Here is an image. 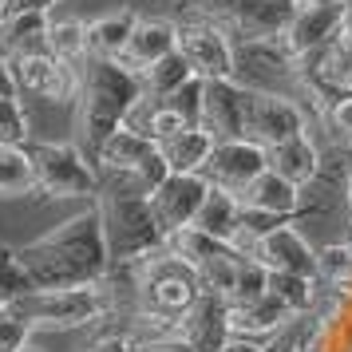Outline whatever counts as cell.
Returning a JSON list of instances; mask_svg holds the SVG:
<instances>
[{
    "label": "cell",
    "mask_w": 352,
    "mask_h": 352,
    "mask_svg": "<svg viewBox=\"0 0 352 352\" xmlns=\"http://www.w3.org/2000/svg\"><path fill=\"white\" fill-rule=\"evenodd\" d=\"M20 270L28 273L32 289H80L99 285L111 273V254L103 238V218L91 202L87 210L72 214L67 222L52 226L48 234L12 250Z\"/></svg>",
    "instance_id": "cell-1"
},
{
    "label": "cell",
    "mask_w": 352,
    "mask_h": 352,
    "mask_svg": "<svg viewBox=\"0 0 352 352\" xmlns=\"http://www.w3.org/2000/svg\"><path fill=\"white\" fill-rule=\"evenodd\" d=\"M143 96V80L119 60H83L76 96V143L96 159V151L123 127V115Z\"/></svg>",
    "instance_id": "cell-2"
},
{
    "label": "cell",
    "mask_w": 352,
    "mask_h": 352,
    "mask_svg": "<svg viewBox=\"0 0 352 352\" xmlns=\"http://www.w3.org/2000/svg\"><path fill=\"white\" fill-rule=\"evenodd\" d=\"M96 206H99V218H103L111 270L115 265H131V261H139V257L166 245V234H162L159 218L151 210V198L135 190L127 178H103Z\"/></svg>",
    "instance_id": "cell-3"
},
{
    "label": "cell",
    "mask_w": 352,
    "mask_h": 352,
    "mask_svg": "<svg viewBox=\"0 0 352 352\" xmlns=\"http://www.w3.org/2000/svg\"><path fill=\"white\" fill-rule=\"evenodd\" d=\"M115 309V297L107 289V277L99 285H80V289H32L24 293L12 313L36 329H48V333H64V329H83V324H99L107 320V313Z\"/></svg>",
    "instance_id": "cell-4"
},
{
    "label": "cell",
    "mask_w": 352,
    "mask_h": 352,
    "mask_svg": "<svg viewBox=\"0 0 352 352\" xmlns=\"http://www.w3.org/2000/svg\"><path fill=\"white\" fill-rule=\"evenodd\" d=\"M36 190L48 198H99V166L80 143H28Z\"/></svg>",
    "instance_id": "cell-5"
},
{
    "label": "cell",
    "mask_w": 352,
    "mask_h": 352,
    "mask_svg": "<svg viewBox=\"0 0 352 352\" xmlns=\"http://www.w3.org/2000/svg\"><path fill=\"white\" fill-rule=\"evenodd\" d=\"M178 52L190 64V72L198 80H234V60H238V44L226 32L218 20L190 12L178 20Z\"/></svg>",
    "instance_id": "cell-6"
},
{
    "label": "cell",
    "mask_w": 352,
    "mask_h": 352,
    "mask_svg": "<svg viewBox=\"0 0 352 352\" xmlns=\"http://www.w3.org/2000/svg\"><path fill=\"white\" fill-rule=\"evenodd\" d=\"M234 80L245 91H273V96L301 99V72H297V60L281 48V40H238Z\"/></svg>",
    "instance_id": "cell-7"
},
{
    "label": "cell",
    "mask_w": 352,
    "mask_h": 352,
    "mask_svg": "<svg viewBox=\"0 0 352 352\" xmlns=\"http://www.w3.org/2000/svg\"><path fill=\"white\" fill-rule=\"evenodd\" d=\"M309 107L293 96L273 91H245V139L261 143L265 151L281 146L285 139H297L309 131Z\"/></svg>",
    "instance_id": "cell-8"
},
{
    "label": "cell",
    "mask_w": 352,
    "mask_h": 352,
    "mask_svg": "<svg viewBox=\"0 0 352 352\" xmlns=\"http://www.w3.org/2000/svg\"><path fill=\"white\" fill-rule=\"evenodd\" d=\"M344 20H349V0H301L285 36H281V48L293 60H301L309 52H320L324 44H333L340 36Z\"/></svg>",
    "instance_id": "cell-9"
},
{
    "label": "cell",
    "mask_w": 352,
    "mask_h": 352,
    "mask_svg": "<svg viewBox=\"0 0 352 352\" xmlns=\"http://www.w3.org/2000/svg\"><path fill=\"white\" fill-rule=\"evenodd\" d=\"M8 64H12L20 99L36 96L44 103H76V96H80V67L64 64L56 56H24V60H8Z\"/></svg>",
    "instance_id": "cell-10"
},
{
    "label": "cell",
    "mask_w": 352,
    "mask_h": 352,
    "mask_svg": "<svg viewBox=\"0 0 352 352\" xmlns=\"http://www.w3.org/2000/svg\"><path fill=\"white\" fill-rule=\"evenodd\" d=\"M265 170H270V151L261 143H254V139H226V143L214 146L202 178H206L210 186L241 194L254 178L265 175Z\"/></svg>",
    "instance_id": "cell-11"
},
{
    "label": "cell",
    "mask_w": 352,
    "mask_h": 352,
    "mask_svg": "<svg viewBox=\"0 0 352 352\" xmlns=\"http://www.w3.org/2000/svg\"><path fill=\"white\" fill-rule=\"evenodd\" d=\"M206 194H210V182L202 175H170L159 190L146 194V198H151V210L159 218L162 234H175V230L194 226L198 210L206 202Z\"/></svg>",
    "instance_id": "cell-12"
},
{
    "label": "cell",
    "mask_w": 352,
    "mask_h": 352,
    "mask_svg": "<svg viewBox=\"0 0 352 352\" xmlns=\"http://www.w3.org/2000/svg\"><path fill=\"white\" fill-rule=\"evenodd\" d=\"M202 131H210L218 143L245 139V87L238 80H214L206 83L202 99Z\"/></svg>",
    "instance_id": "cell-13"
},
{
    "label": "cell",
    "mask_w": 352,
    "mask_h": 352,
    "mask_svg": "<svg viewBox=\"0 0 352 352\" xmlns=\"http://www.w3.org/2000/svg\"><path fill=\"white\" fill-rule=\"evenodd\" d=\"M257 261L270 273H301V277H317V250L305 241L297 222H285L270 230L257 241Z\"/></svg>",
    "instance_id": "cell-14"
},
{
    "label": "cell",
    "mask_w": 352,
    "mask_h": 352,
    "mask_svg": "<svg viewBox=\"0 0 352 352\" xmlns=\"http://www.w3.org/2000/svg\"><path fill=\"white\" fill-rule=\"evenodd\" d=\"M178 336L190 340L198 352H218L230 340V301L218 293H202L190 305V313L178 320Z\"/></svg>",
    "instance_id": "cell-15"
},
{
    "label": "cell",
    "mask_w": 352,
    "mask_h": 352,
    "mask_svg": "<svg viewBox=\"0 0 352 352\" xmlns=\"http://www.w3.org/2000/svg\"><path fill=\"white\" fill-rule=\"evenodd\" d=\"M170 52H178V20H170V16H139L135 32H131L127 56H123L119 64L131 67V72L139 76V72H146L151 64L166 60Z\"/></svg>",
    "instance_id": "cell-16"
},
{
    "label": "cell",
    "mask_w": 352,
    "mask_h": 352,
    "mask_svg": "<svg viewBox=\"0 0 352 352\" xmlns=\"http://www.w3.org/2000/svg\"><path fill=\"white\" fill-rule=\"evenodd\" d=\"M289 324H293V313L273 293H265L261 301H250V305H230V333L234 336H250V340L273 344Z\"/></svg>",
    "instance_id": "cell-17"
},
{
    "label": "cell",
    "mask_w": 352,
    "mask_h": 352,
    "mask_svg": "<svg viewBox=\"0 0 352 352\" xmlns=\"http://www.w3.org/2000/svg\"><path fill=\"white\" fill-rule=\"evenodd\" d=\"M48 32H52V12H8V16H0V56L4 60L52 56Z\"/></svg>",
    "instance_id": "cell-18"
},
{
    "label": "cell",
    "mask_w": 352,
    "mask_h": 352,
    "mask_svg": "<svg viewBox=\"0 0 352 352\" xmlns=\"http://www.w3.org/2000/svg\"><path fill=\"white\" fill-rule=\"evenodd\" d=\"M270 170H277L281 178H289L293 186L309 190V186L324 175V151H320V143L305 131V135H297V139H285L281 146H273L270 151Z\"/></svg>",
    "instance_id": "cell-19"
},
{
    "label": "cell",
    "mask_w": 352,
    "mask_h": 352,
    "mask_svg": "<svg viewBox=\"0 0 352 352\" xmlns=\"http://www.w3.org/2000/svg\"><path fill=\"white\" fill-rule=\"evenodd\" d=\"M139 24L135 8H111L87 20V56L91 60H123L131 44V32Z\"/></svg>",
    "instance_id": "cell-20"
},
{
    "label": "cell",
    "mask_w": 352,
    "mask_h": 352,
    "mask_svg": "<svg viewBox=\"0 0 352 352\" xmlns=\"http://www.w3.org/2000/svg\"><path fill=\"white\" fill-rule=\"evenodd\" d=\"M155 151H159V146L151 143V139H143V135H135V131H127V127H119L111 139L96 151V166H99L103 178H131Z\"/></svg>",
    "instance_id": "cell-21"
},
{
    "label": "cell",
    "mask_w": 352,
    "mask_h": 352,
    "mask_svg": "<svg viewBox=\"0 0 352 352\" xmlns=\"http://www.w3.org/2000/svg\"><path fill=\"white\" fill-rule=\"evenodd\" d=\"M214 146H218V139L210 131L186 127L170 143H162L159 151H162V159H166V166H170V175H202L210 155H214Z\"/></svg>",
    "instance_id": "cell-22"
},
{
    "label": "cell",
    "mask_w": 352,
    "mask_h": 352,
    "mask_svg": "<svg viewBox=\"0 0 352 352\" xmlns=\"http://www.w3.org/2000/svg\"><path fill=\"white\" fill-rule=\"evenodd\" d=\"M194 226H198L202 234H210V238H218V241L230 245V238L238 234V226H241V198L230 194V190H222V186H210V194H206V202H202V210H198Z\"/></svg>",
    "instance_id": "cell-23"
},
{
    "label": "cell",
    "mask_w": 352,
    "mask_h": 352,
    "mask_svg": "<svg viewBox=\"0 0 352 352\" xmlns=\"http://www.w3.org/2000/svg\"><path fill=\"white\" fill-rule=\"evenodd\" d=\"M36 194V166L28 146H0V198Z\"/></svg>",
    "instance_id": "cell-24"
},
{
    "label": "cell",
    "mask_w": 352,
    "mask_h": 352,
    "mask_svg": "<svg viewBox=\"0 0 352 352\" xmlns=\"http://www.w3.org/2000/svg\"><path fill=\"white\" fill-rule=\"evenodd\" d=\"M48 52L56 56V60L80 67L83 60H87V20H80V16H52Z\"/></svg>",
    "instance_id": "cell-25"
},
{
    "label": "cell",
    "mask_w": 352,
    "mask_h": 352,
    "mask_svg": "<svg viewBox=\"0 0 352 352\" xmlns=\"http://www.w3.org/2000/svg\"><path fill=\"white\" fill-rule=\"evenodd\" d=\"M270 293L289 305L293 317H309L317 309L320 281L317 277H301V273H270Z\"/></svg>",
    "instance_id": "cell-26"
},
{
    "label": "cell",
    "mask_w": 352,
    "mask_h": 352,
    "mask_svg": "<svg viewBox=\"0 0 352 352\" xmlns=\"http://www.w3.org/2000/svg\"><path fill=\"white\" fill-rule=\"evenodd\" d=\"M166 250L178 257V261H186V265H194V270H202L210 257L226 254L230 245L218 238H210V234H202L198 226H186V230H175V234H166Z\"/></svg>",
    "instance_id": "cell-27"
},
{
    "label": "cell",
    "mask_w": 352,
    "mask_h": 352,
    "mask_svg": "<svg viewBox=\"0 0 352 352\" xmlns=\"http://www.w3.org/2000/svg\"><path fill=\"white\" fill-rule=\"evenodd\" d=\"M139 80H143V91H146V96H155V99H170L186 80H194V72H190V64L182 60V52H170L166 60L151 64L146 72H139Z\"/></svg>",
    "instance_id": "cell-28"
},
{
    "label": "cell",
    "mask_w": 352,
    "mask_h": 352,
    "mask_svg": "<svg viewBox=\"0 0 352 352\" xmlns=\"http://www.w3.org/2000/svg\"><path fill=\"white\" fill-rule=\"evenodd\" d=\"M317 281L336 289V293H352V241H333L317 250Z\"/></svg>",
    "instance_id": "cell-29"
},
{
    "label": "cell",
    "mask_w": 352,
    "mask_h": 352,
    "mask_svg": "<svg viewBox=\"0 0 352 352\" xmlns=\"http://www.w3.org/2000/svg\"><path fill=\"white\" fill-rule=\"evenodd\" d=\"M241 261L245 257H238L234 250H226V254L218 257H210L206 265L198 270V277H202V289L206 293H218V297H234V285H238V270H241Z\"/></svg>",
    "instance_id": "cell-30"
},
{
    "label": "cell",
    "mask_w": 352,
    "mask_h": 352,
    "mask_svg": "<svg viewBox=\"0 0 352 352\" xmlns=\"http://www.w3.org/2000/svg\"><path fill=\"white\" fill-rule=\"evenodd\" d=\"M32 143V123L20 96H0V146H28Z\"/></svg>",
    "instance_id": "cell-31"
},
{
    "label": "cell",
    "mask_w": 352,
    "mask_h": 352,
    "mask_svg": "<svg viewBox=\"0 0 352 352\" xmlns=\"http://www.w3.org/2000/svg\"><path fill=\"white\" fill-rule=\"evenodd\" d=\"M270 293V270L257 261V257H245L238 270V285H234V297L230 305H250V301H261Z\"/></svg>",
    "instance_id": "cell-32"
},
{
    "label": "cell",
    "mask_w": 352,
    "mask_h": 352,
    "mask_svg": "<svg viewBox=\"0 0 352 352\" xmlns=\"http://www.w3.org/2000/svg\"><path fill=\"white\" fill-rule=\"evenodd\" d=\"M24 293H32L28 273L20 270V261L12 250H0V309H12Z\"/></svg>",
    "instance_id": "cell-33"
},
{
    "label": "cell",
    "mask_w": 352,
    "mask_h": 352,
    "mask_svg": "<svg viewBox=\"0 0 352 352\" xmlns=\"http://www.w3.org/2000/svg\"><path fill=\"white\" fill-rule=\"evenodd\" d=\"M320 123V131L329 135V139H336V143H349L352 139V91H340V96L329 99V107H324V115H313Z\"/></svg>",
    "instance_id": "cell-34"
},
{
    "label": "cell",
    "mask_w": 352,
    "mask_h": 352,
    "mask_svg": "<svg viewBox=\"0 0 352 352\" xmlns=\"http://www.w3.org/2000/svg\"><path fill=\"white\" fill-rule=\"evenodd\" d=\"M202 99H206V80H198V76H194V80H186L175 96L162 99V103H166V107H175L190 127H198V123H202Z\"/></svg>",
    "instance_id": "cell-35"
},
{
    "label": "cell",
    "mask_w": 352,
    "mask_h": 352,
    "mask_svg": "<svg viewBox=\"0 0 352 352\" xmlns=\"http://www.w3.org/2000/svg\"><path fill=\"white\" fill-rule=\"evenodd\" d=\"M32 336V324L12 313V309H0V352H20Z\"/></svg>",
    "instance_id": "cell-36"
},
{
    "label": "cell",
    "mask_w": 352,
    "mask_h": 352,
    "mask_svg": "<svg viewBox=\"0 0 352 352\" xmlns=\"http://www.w3.org/2000/svg\"><path fill=\"white\" fill-rule=\"evenodd\" d=\"M159 107H162V99L143 91V96L131 103V111L123 115V127L135 131V135H143V139H151V123H155V111H159Z\"/></svg>",
    "instance_id": "cell-37"
},
{
    "label": "cell",
    "mask_w": 352,
    "mask_h": 352,
    "mask_svg": "<svg viewBox=\"0 0 352 352\" xmlns=\"http://www.w3.org/2000/svg\"><path fill=\"white\" fill-rule=\"evenodd\" d=\"M186 127H190V123H186L175 107H166V103H162L159 111H155V123H151V143H155V146L170 143V139H175V135H182Z\"/></svg>",
    "instance_id": "cell-38"
},
{
    "label": "cell",
    "mask_w": 352,
    "mask_h": 352,
    "mask_svg": "<svg viewBox=\"0 0 352 352\" xmlns=\"http://www.w3.org/2000/svg\"><path fill=\"white\" fill-rule=\"evenodd\" d=\"M83 352H135V344H131V340L119 333V329H111V333H99Z\"/></svg>",
    "instance_id": "cell-39"
},
{
    "label": "cell",
    "mask_w": 352,
    "mask_h": 352,
    "mask_svg": "<svg viewBox=\"0 0 352 352\" xmlns=\"http://www.w3.org/2000/svg\"><path fill=\"white\" fill-rule=\"evenodd\" d=\"M135 352H198L190 340H182L178 333L159 336V340H146V344H135Z\"/></svg>",
    "instance_id": "cell-40"
},
{
    "label": "cell",
    "mask_w": 352,
    "mask_h": 352,
    "mask_svg": "<svg viewBox=\"0 0 352 352\" xmlns=\"http://www.w3.org/2000/svg\"><path fill=\"white\" fill-rule=\"evenodd\" d=\"M60 0H4V16L8 12H52Z\"/></svg>",
    "instance_id": "cell-41"
},
{
    "label": "cell",
    "mask_w": 352,
    "mask_h": 352,
    "mask_svg": "<svg viewBox=\"0 0 352 352\" xmlns=\"http://www.w3.org/2000/svg\"><path fill=\"white\" fill-rule=\"evenodd\" d=\"M218 352H270L265 340H250V336H230Z\"/></svg>",
    "instance_id": "cell-42"
},
{
    "label": "cell",
    "mask_w": 352,
    "mask_h": 352,
    "mask_svg": "<svg viewBox=\"0 0 352 352\" xmlns=\"http://www.w3.org/2000/svg\"><path fill=\"white\" fill-rule=\"evenodd\" d=\"M0 96H20L16 91V80H12V64L0 56Z\"/></svg>",
    "instance_id": "cell-43"
},
{
    "label": "cell",
    "mask_w": 352,
    "mask_h": 352,
    "mask_svg": "<svg viewBox=\"0 0 352 352\" xmlns=\"http://www.w3.org/2000/svg\"><path fill=\"white\" fill-rule=\"evenodd\" d=\"M340 202H344V210L352 214V166H349V175H344V186H340Z\"/></svg>",
    "instance_id": "cell-44"
},
{
    "label": "cell",
    "mask_w": 352,
    "mask_h": 352,
    "mask_svg": "<svg viewBox=\"0 0 352 352\" xmlns=\"http://www.w3.org/2000/svg\"><path fill=\"white\" fill-rule=\"evenodd\" d=\"M20 352H40V349H32V344H24V349H20Z\"/></svg>",
    "instance_id": "cell-45"
},
{
    "label": "cell",
    "mask_w": 352,
    "mask_h": 352,
    "mask_svg": "<svg viewBox=\"0 0 352 352\" xmlns=\"http://www.w3.org/2000/svg\"><path fill=\"white\" fill-rule=\"evenodd\" d=\"M0 16H4V0H0Z\"/></svg>",
    "instance_id": "cell-46"
},
{
    "label": "cell",
    "mask_w": 352,
    "mask_h": 352,
    "mask_svg": "<svg viewBox=\"0 0 352 352\" xmlns=\"http://www.w3.org/2000/svg\"><path fill=\"white\" fill-rule=\"evenodd\" d=\"M349 155H352V139H349Z\"/></svg>",
    "instance_id": "cell-47"
},
{
    "label": "cell",
    "mask_w": 352,
    "mask_h": 352,
    "mask_svg": "<svg viewBox=\"0 0 352 352\" xmlns=\"http://www.w3.org/2000/svg\"><path fill=\"white\" fill-rule=\"evenodd\" d=\"M270 352H277V349H273V344H270Z\"/></svg>",
    "instance_id": "cell-48"
},
{
    "label": "cell",
    "mask_w": 352,
    "mask_h": 352,
    "mask_svg": "<svg viewBox=\"0 0 352 352\" xmlns=\"http://www.w3.org/2000/svg\"><path fill=\"white\" fill-rule=\"evenodd\" d=\"M0 250H4V245H0Z\"/></svg>",
    "instance_id": "cell-49"
},
{
    "label": "cell",
    "mask_w": 352,
    "mask_h": 352,
    "mask_svg": "<svg viewBox=\"0 0 352 352\" xmlns=\"http://www.w3.org/2000/svg\"><path fill=\"white\" fill-rule=\"evenodd\" d=\"M349 241H352V238H349Z\"/></svg>",
    "instance_id": "cell-50"
}]
</instances>
